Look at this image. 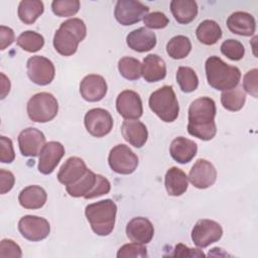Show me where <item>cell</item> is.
Instances as JSON below:
<instances>
[{
  "label": "cell",
  "mask_w": 258,
  "mask_h": 258,
  "mask_svg": "<svg viewBox=\"0 0 258 258\" xmlns=\"http://www.w3.org/2000/svg\"><path fill=\"white\" fill-rule=\"evenodd\" d=\"M216 113V103L212 98L201 97L196 99L188 108L187 132L204 141L213 139L217 133Z\"/></svg>",
  "instance_id": "obj_1"
},
{
  "label": "cell",
  "mask_w": 258,
  "mask_h": 258,
  "mask_svg": "<svg viewBox=\"0 0 258 258\" xmlns=\"http://www.w3.org/2000/svg\"><path fill=\"white\" fill-rule=\"evenodd\" d=\"M87 27L80 18H71L63 21L53 36L54 49L63 56L76 53L79 43L85 39Z\"/></svg>",
  "instance_id": "obj_2"
},
{
  "label": "cell",
  "mask_w": 258,
  "mask_h": 258,
  "mask_svg": "<svg viewBox=\"0 0 258 258\" xmlns=\"http://www.w3.org/2000/svg\"><path fill=\"white\" fill-rule=\"evenodd\" d=\"M208 84L219 91L231 90L238 86L241 72L237 67L226 63L221 57L212 55L205 64Z\"/></svg>",
  "instance_id": "obj_3"
},
{
  "label": "cell",
  "mask_w": 258,
  "mask_h": 258,
  "mask_svg": "<svg viewBox=\"0 0 258 258\" xmlns=\"http://www.w3.org/2000/svg\"><path fill=\"white\" fill-rule=\"evenodd\" d=\"M116 214L117 206L110 199L90 204L85 209L86 218L93 232L99 236H108L112 233Z\"/></svg>",
  "instance_id": "obj_4"
},
{
  "label": "cell",
  "mask_w": 258,
  "mask_h": 258,
  "mask_svg": "<svg viewBox=\"0 0 258 258\" xmlns=\"http://www.w3.org/2000/svg\"><path fill=\"white\" fill-rule=\"evenodd\" d=\"M149 108L161 121L173 122L179 113V105L171 86H163L151 93L148 100Z\"/></svg>",
  "instance_id": "obj_5"
},
{
  "label": "cell",
  "mask_w": 258,
  "mask_h": 258,
  "mask_svg": "<svg viewBox=\"0 0 258 258\" xmlns=\"http://www.w3.org/2000/svg\"><path fill=\"white\" fill-rule=\"evenodd\" d=\"M27 115L29 119L37 123L51 121L58 112V103L55 97L46 92L33 95L27 103Z\"/></svg>",
  "instance_id": "obj_6"
},
{
  "label": "cell",
  "mask_w": 258,
  "mask_h": 258,
  "mask_svg": "<svg viewBox=\"0 0 258 258\" xmlns=\"http://www.w3.org/2000/svg\"><path fill=\"white\" fill-rule=\"evenodd\" d=\"M108 162L116 173L131 174L138 166V157L127 145L118 144L111 149Z\"/></svg>",
  "instance_id": "obj_7"
},
{
  "label": "cell",
  "mask_w": 258,
  "mask_h": 258,
  "mask_svg": "<svg viewBox=\"0 0 258 258\" xmlns=\"http://www.w3.org/2000/svg\"><path fill=\"white\" fill-rule=\"evenodd\" d=\"M223 235L222 226L213 220H199L191 230V240L199 248H206L218 242Z\"/></svg>",
  "instance_id": "obj_8"
},
{
  "label": "cell",
  "mask_w": 258,
  "mask_h": 258,
  "mask_svg": "<svg viewBox=\"0 0 258 258\" xmlns=\"http://www.w3.org/2000/svg\"><path fill=\"white\" fill-rule=\"evenodd\" d=\"M148 11L149 8L140 1L119 0L115 5L114 16L121 25L128 26L141 21Z\"/></svg>",
  "instance_id": "obj_9"
},
{
  "label": "cell",
  "mask_w": 258,
  "mask_h": 258,
  "mask_svg": "<svg viewBox=\"0 0 258 258\" xmlns=\"http://www.w3.org/2000/svg\"><path fill=\"white\" fill-rule=\"evenodd\" d=\"M26 68L29 80L38 86H46L50 84L55 75V69L52 61L41 55L29 57Z\"/></svg>",
  "instance_id": "obj_10"
},
{
  "label": "cell",
  "mask_w": 258,
  "mask_h": 258,
  "mask_svg": "<svg viewBox=\"0 0 258 258\" xmlns=\"http://www.w3.org/2000/svg\"><path fill=\"white\" fill-rule=\"evenodd\" d=\"M87 131L94 137H104L109 134L113 128V118L111 114L102 108L89 110L84 119Z\"/></svg>",
  "instance_id": "obj_11"
},
{
  "label": "cell",
  "mask_w": 258,
  "mask_h": 258,
  "mask_svg": "<svg viewBox=\"0 0 258 258\" xmlns=\"http://www.w3.org/2000/svg\"><path fill=\"white\" fill-rule=\"evenodd\" d=\"M18 230L23 238L37 242L45 239L50 233V225L44 218L27 215L18 222Z\"/></svg>",
  "instance_id": "obj_12"
},
{
  "label": "cell",
  "mask_w": 258,
  "mask_h": 258,
  "mask_svg": "<svg viewBox=\"0 0 258 258\" xmlns=\"http://www.w3.org/2000/svg\"><path fill=\"white\" fill-rule=\"evenodd\" d=\"M116 109L124 119L137 120L143 113L141 98L132 90L122 91L116 99Z\"/></svg>",
  "instance_id": "obj_13"
},
{
  "label": "cell",
  "mask_w": 258,
  "mask_h": 258,
  "mask_svg": "<svg viewBox=\"0 0 258 258\" xmlns=\"http://www.w3.org/2000/svg\"><path fill=\"white\" fill-rule=\"evenodd\" d=\"M44 145L45 136L40 130L36 128L28 127L22 130L18 135V146L20 153L23 156H38Z\"/></svg>",
  "instance_id": "obj_14"
},
{
  "label": "cell",
  "mask_w": 258,
  "mask_h": 258,
  "mask_svg": "<svg viewBox=\"0 0 258 258\" xmlns=\"http://www.w3.org/2000/svg\"><path fill=\"white\" fill-rule=\"evenodd\" d=\"M188 178L195 187L205 189L216 182L217 170L207 159H198L189 170Z\"/></svg>",
  "instance_id": "obj_15"
},
{
  "label": "cell",
  "mask_w": 258,
  "mask_h": 258,
  "mask_svg": "<svg viewBox=\"0 0 258 258\" xmlns=\"http://www.w3.org/2000/svg\"><path fill=\"white\" fill-rule=\"evenodd\" d=\"M64 155V147L60 142L49 141L43 146L38 160V171L42 174H50Z\"/></svg>",
  "instance_id": "obj_16"
},
{
  "label": "cell",
  "mask_w": 258,
  "mask_h": 258,
  "mask_svg": "<svg viewBox=\"0 0 258 258\" xmlns=\"http://www.w3.org/2000/svg\"><path fill=\"white\" fill-rule=\"evenodd\" d=\"M107 83L100 75L91 74L86 76L80 84V93L88 102L101 101L107 94Z\"/></svg>",
  "instance_id": "obj_17"
},
{
  "label": "cell",
  "mask_w": 258,
  "mask_h": 258,
  "mask_svg": "<svg viewBox=\"0 0 258 258\" xmlns=\"http://www.w3.org/2000/svg\"><path fill=\"white\" fill-rule=\"evenodd\" d=\"M126 235L131 242L147 244L153 238L154 227L148 219L144 217H136L128 222L126 226Z\"/></svg>",
  "instance_id": "obj_18"
},
{
  "label": "cell",
  "mask_w": 258,
  "mask_h": 258,
  "mask_svg": "<svg viewBox=\"0 0 258 258\" xmlns=\"http://www.w3.org/2000/svg\"><path fill=\"white\" fill-rule=\"evenodd\" d=\"M88 167L82 158L78 156H72L68 158L60 166L57 173V179L66 186L71 185L78 181L86 173Z\"/></svg>",
  "instance_id": "obj_19"
},
{
  "label": "cell",
  "mask_w": 258,
  "mask_h": 258,
  "mask_svg": "<svg viewBox=\"0 0 258 258\" xmlns=\"http://www.w3.org/2000/svg\"><path fill=\"white\" fill-rule=\"evenodd\" d=\"M227 26L232 33L242 36H251L255 33L256 21L252 14L237 11L228 17Z\"/></svg>",
  "instance_id": "obj_20"
},
{
  "label": "cell",
  "mask_w": 258,
  "mask_h": 258,
  "mask_svg": "<svg viewBox=\"0 0 258 258\" xmlns=\"http://www.w3.org/2000/svg\"><path fill=\"white\" fill-rule=\"evenodd\" d=\"M127 45L137 52L151 50L156 45V35L146 27L132 30L126 37Z\"/></svg>",
  "instance_id": "obj_21"
},
{
  "label": "cell",
  "mask_w": 258,
  "mask_h": 258,
  "mask_svg": "<svg viewBox=\"0 0 258 258\" xmlns=\"http://www.w3.org/2000/svg\"><path fill=\"white\" fill-rule=\"evenodd\" d=\"M121 132L124 139L136 148H141L148 138L146 126L138 120H125L122 123Z\"/></svg>",
  "instance_id": "obj_22"
},
{
  "label": "cell",
  "mask_w": 258,
  "mask_h": 258,
  "mask_svg": "<svg viewBox=\"0 0 258 258\" xmlns=\"http://www.w3.org/2000/svg\"><path fill=\"white\" fill-rule=\"evenodd\" d=\"M198 152V145L192 140L179 136L174 138L169 146L171 157L178 163L185 164L189 162Z\"/></svg>",
  "instance_id": "obj_23"
},
{
  "label": "cell",
  "mask_w": 258,
  "mask_h": 258,
  "mask_svg": "<svg viewBox=\"0 0 258 258\" xmlns=\"http://www.w3.org/2000/svg\"><path fill=\"white\" fill-rule=\"evenodd\" d=\"M142 76L148 83H155L163 80L166 76V64L159 55L148 54L142 62Z\"/></svg>",
  "instance_id": "obj_24"
},
{
  "label": "cell",
  "mask_w": 258,
  "mask_h": 258,
  "mask_svg": "<svg viewBox=\"0 0 258 258\" xmlns=\"http://www.w3.org/2000/svg\"><path fill=\"white\" fill-rule=\"evenodd\" d=\"M164 184L169 196L179 197L183 195L187 189L188 177L183 170L172 166L165 173Z\"/></svg>",
  "instance_id": "obj_25"
},
{
  "label": "cell",
  "mask_w": 258,
  "mask_h": 258,
  "mask_svg": "<svg viewBox=\"0 0 258 258\" xmlns=\"http://www.w3.org/2000/svg\"><path fill=\"white\" fill-rule=\"evenodd\" d=\"M47 200L46 191L39 185H28L24 187L18 196L20 206L27 210H36L44 206Z\"/></svg>",
  "instance_id": "obj_26"
},
{
  "label": "cell",
  "mask_w": 258,
  "mask_h": 258,
  "mask_svg": "<svg viewBox=\"0 0 258 258\" xmlns=\"http://www.w3.org/2000/svg\"><path fill=\"white\" fill-rule=\"evenodd\" d=\"M170 11L178 23L188 24L198 15V5L194 0H172Z\"/></svg>",
  "instance_id": "obj_27"
},
{
  "label": "cell",
  "mask_w": 258,
  "mask_h": 258,
  "mask_svg": "<svg viewBox=\"0 0 258 258\" xmlns=\"http://www.w3.org/2000/svg\"><path fill=\"white\" fill-rule=\"evenodd\" d=\"M196 34L201 43L213 45L222 37V29L216 21L207 19L199 24Z\"/></svg>",
  "instance_id": "obj_28"
},
{
  "label": "cell",
  "mask_w": 258,
  "mask_h": 258,
  "mask_svg": "<svg viewBox=\"0 0 258 258\" xmlns=\"http://www.w3.org/2000/svg\"><path fill=\"white\" fill-rule=\"evenodd\" d=\"M44 6L39 0H23L18 5V17L24 24H32L43 13Z\"/></svg>",
  "instance_id": "obj_29"
},
{
  "label": "cell",
  "mask_w": 258,
  "mask_h": 258,
  "mask_svg": "<svg viewBox=\"0 0 258 258\" xmlns=\"http://www.w3.org/2000/svg\"><path fill=\"white\" fill-rule=\"evenodd\" d=\"M97 174L88 168L86 173L75 183L66 186L67 192L73 198H81L88 195L96 183Z\"/></svg>",
  "instance_id": "obj_30"
},
{
  "label": "cell",
  "mask_w": 258,
  "mask_h": 258,
  "mask_svg": "<svg viewBox=\"0 0 258 258\" xmlns=\"http://www.w3.org/2000/svg\"><path fill=\"white\" fill-rule=\"evenodd\" d=\"M246 102V94L241 87H235L231 90L223 91L221 94V103L223 107L232 112L239 111Z\"/></svg>",
  "instance_id": "obj_31"
},
{
  "label": "cell",
  "mask_w": 258,
  "mask_h": 258,
  "mask_svg": "<svg viewBox=\"0 0 258 258\" xmlns=\"http://www.w3.org/2000/svg\"><path fill=\"white\" fill-rule=\"evenodd\" d=\"M191 50V42L187 36L176 35L170 38L166 44L167 54L174 59L186 57Z\"/></svg>",
  "instance_id": "obj_32"
},
{
  "label": "cell",
  "mask_w": 258,
  "mask_h": 258,
  "mask_svg": "<svg viewBox=\"0 0 258 258\" xmlns=\"http://www.w3.org/2000/svg\"><path fill=\"white\" fill-rule=\"evenodd\" d=\"M120 75L129 81H136L142 76V63L135 57L123 56L118 61Z\"/></svg>",
  "instance_id": "obj_33"
},
{
  "label": "cell",
  "mask_w": 258,
  "mask_h": 258,
  "mask_svg": "<svg viewBox=\"0 0 258 258\" xmlns=\"http://www.w3.org/2000/svg\"><path fill=\"white\" fill-rule=\"evenodd\" d=\"M16 43L23 50L28 52H36L44 45V38L41 34L27 30L22 32L16 39Z\"/></svg>",
  "instance_id": "obj_34"
},
{
  "label": "cell",
  "mask_w": 258,
  "mask_h": 258,
  "mask_svg": "<svg viewBox=\"0 0 258 258\" xmlns=\"http://www.w3.org/2000/svg\"><path fill=\"white\" fill-rule=\"evenodd\" d=\"M176 82L184 93H191L199 86V78L196 72L188 67H179L177 69Z\"/></svg>",
  "instance_id": "obj_35"
},
{
  "label": "cell",
  "mask_w": 258,
  "mask_h": 258,
  "mask_svg": "<svg viewBox=\"0 0 258 258\" xmlns=\"http://www.w3.org/2000/svg\"><path fill=\"white\" fill-rule=\"evenodd\" d=\"M52 12L58 17H69L78 13L80 9L79 0H54L51 3Z\"/></svg>",
  "instance_id": "obj_36"
},
{
  "label": "cell",
  "mask_w": 258,
  "mask_h": 258,
  "mask_svg": "<svg viewBox=\"0 0 258 258\" xmlns=\"http://www.w3.org/2000/svg\"><path fill=\"white\" fill-rule=\"evenodd\" d=\"M221 52L231 60H240L245 54V47L239 40L229 38L222 43Z\"/></svg>",
  "instance_id": "obj_37"
},
{
  "label": "cell",
  "mask_w": 258,
  "mask_h": 258,
  "mask_svg": "<svg viewBox=\"0 0 258 258\" xmlns=\"http://www.w3.org/2000/svg\"><path fill=\"white\" fill-rule=\"evenodd\" d=\"M117 257L118 258H128V257L144 258V257H147V249L144 246V244L132 242L120 247V249L117 252Z\"/></svg>",
  "instance_id": "obj_38"
},
{
  "label": "cell",
  "mask_w": 258,
  "mask_h": 258,
  "mask_svg": "<svg viewBox=\"0 0 258 258\" xmlns=\"http://www.w3.org/2000/svg\"><path fill=\"white\" fill-rule=\"evenodd\" d=\"M143 22L146 27L151 29H161L167 26L169 23V19L167 16L159 11L148 13L144 18Z\"/></svg>",
  "instance_id": "obj_39"
},
{
  "label": "cell",
  "mask_w": 258,
  "mask_h": 258,
  "mask_svg": "<svg viewBox=\"0 0 258 258\" xmlns=\"http://www.w3.org/2000/svg\"><path fill=\"white\" fill-rule=\"evenodd\" d=\"M111 189V183L110 181L103 175L101 174H97V179H96V183L93 186V188L91 189V191L86 195L84 198L86 200H91V199H95L98 197H101L103 195H107Z\"/></svg>",
  "instance_id": "obj_40"
},
{
  "label": "cell",
  "mask_w": 258,
  "mask_h": 258,
  "mask_svg": "<svg viewBox=\"0 0 258 258\" xmlns=\"http://www.w3.org/2000/svg\"><path fill=\"white\" fill-rule=\"evenodd\" d=\"M0 161L2 163H11L15 158L12 140L6 136L0 137Z\"/></svg>",
  "instance_id": "obj_41"
},
{
  "label": "cell",
  "mask_w": 258,
  "mask_h": 258,
  "mask_svg": "<svg viewBox=\"0 0 258 258\" xmlns=\"http://www.w3.org/2000/svg\"><path fill=\"white\" fill-rule=\"evenodd\" d=\"M21 248L11 239H3L0 243V257H21Z\"/></svg>",
  "instance_id": "obj_42"
},
{
  "label": "cell",
  "mask_w": 258,
  "mask_h": 258,
  "mask_svg": "<svg viewBox=\"0 0 258 258\" xmlns=\"http://www.w3.org/2000/svg\"><path fill=\"white\" fill-rule=\"evenodd\" d=\"M257 69H253L249 72H247L243 78V89L253 96L254 98H257Z\"/></svg>",
  "instance_id": "obj_43"
},
{
  "label": "cell",
  "mask_w": 258,
  "mask_h": 258,
  "mask_svg": "<svg viewBox=\"0 0 258 258\" xmlns=\"http://www.w3.org/2000/svg\"><path fill=\"white\" fill-rule=\"evenodd\" d=\"M0 182H1V194L4 195L8 192L9 190L12 189L14 182H15V177L14 174L5 169H0Z\"/></svg>",
  "instance_id": "obj_44"
},
{
  "label": "cell",
  "mask_w": 258,
  "mask_h": 258,
  "mask_svg": "<svg viewBox=\"0 0 258 258\" xmlns=\"http://www.w3.org/2000/svg\"><path fill=\"white\" fill-rule=\"evenodd\" d=\"M15 40L14 31L5 25L0 26V49L4 50Z\"/></svg>",
  "instance_id": "obj_45"
},
{
  "label": "cell",
  "mask_w": 258,
  "mask_h": 258,
  "mask_svg": "<svg viewBox=\"0 0 258 258\" xmlns=\"http://www.w3.org/2000/svg\"><path fill=\"white\" fill-rule=\"evenodd\" d=\"M174 253L172 256H180V257H205L203 251L199 249H192L184 246L183 244H177L174 248Z\"/></svg>",
  "instance_id": "obj_46"
},
{
  "label": "cell",
  "mask_w": 258,
  "mask_h": 258,
  "mask_svg": "<svg viewBox=\"0 0 258 258\" xmlns=\"http://www.w3.org/2000/svg\"><path fill=\"white\" fill-rule=\"evenodd\" d=\"M0 75H1V99L3 100L10 92L11 85H10L9 79L3 73H1Z\"/></svg>",
  "instance_id": "obj_47"
}]
</instances>
